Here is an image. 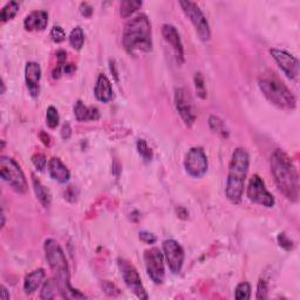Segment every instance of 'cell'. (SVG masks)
<instances>
[{
  "mask_svg": "<svg viewBox=\"0 0 300 300\" xmlns=\"http://www.w3.org/2000/svg\"><path fill=\"white\" fill-rule=\"evenodd\" d=\"M271 174L278 190L288 201L299 200V174L293 161L284 150L276 149L270 161Z\"/></svg>",
  "mask_w": 300,
  "mask_h": 300,
  "instance_id": "cell-1",
  "label": "cell"
},
{
  "mask_svg": "<svg viewBox=\"0 0 300 300\" xmlns=\"http://www.w3.org/2000/svg\"><path fill=\"white\" fill-rule=\"evenodd\" d=\"M45 257L53 272L54 279L59 286V293L66 299H85L86 295L72 287L68 261L62 247L54 239L48 238L44 243Z\"/></svg>",
  "mask_w": 300,
  "mask_h": 300,
  "instance_id": "cell-2",
  "label": "cell"
},
{
  "mask_svg": "<svg viewBox=\"0 0 300 300\" xmlns=\"http://www.w3.org/2000/svg\"><path fill=\"white\" fill-rule=\"evenodd\" d=\"M152 25L144 13L137 14L130 19L125 26L122 43L126 52L136 56L142 53H148L153 48Z\"/></svg>",
  "mask_w": 300,
  "mask_h": 300,
  "instance_id": "cell-3",
  "label": "cell"
},
{
  "mask_svg": "<svg viewBox=\"0 0 300 300\" xmlns=\"http://www.w3.org/2000/svg\"><path fill=\"white\" fill-rule=\"evenodd\" d=\"M250 166L249 153L244 148H237L232 153L225 185V196L232 204L242 202L244 188Z\"/></svg>",
  "mask_w": 300,
  "mask_h": 300,
  "instance_id": "cell-4",
  "label": "cell"
},
{
  "mask_svg": "<svg viewBox=\"0 0 300 300\" xmlns=\"http://www.w3.org/2000/svg\"><path fill=\"white\" fill-rule=\"evenodd\" d=\"M258 86L266 100L281 110L292 111L297 108V99L275 73L266 72L258 79Z\"/></svg>",
  "mask_w": 300,
  "mask_h": 300,
  "instance_id": "cell-5",
  "label": "cell"
},
{
  "mask_svg": "<svg viewBox=\"0 0 300 300\" xmlns=\"http://www.w3.org/2000/svg\"><path fill=\"white\" fill-rule=\"evenodd\" d=\"M0 177L18 194L27 193L28 185L25 174L13 159L2 156L0 159Z\"/></svg>",
  "mask_w": 300,
  "mask_h": 300,
  "instance_id": "cell-6",
  "label": "cell"
},
{
  "mask_svg": "<svg viewBox=\"0 0 300 300\" xmlns=\"http://www.w3.org/2000/svg\"><path fill=\"white\" fill-rule=\"evenodd\" d=\"M179 5H181L186 18L193 24L198 38L202 41L210 40V38H211V29H210L209 22L206 20L204 13L200 9V6L196 3L189 2V0L188 2H179Z\"/></svg>",
  "mask_w": 300,
  "mask_h": 300,
  "instance_id": "cell-7",
  "label": "cell"
},
{
  "mask_svg": "<svg viewBox=\"0 0 300 300\" xmlns=\"http://www.w3.org/2000/svg\"><path fill=\"white\" fill-rule=\"evenodd\" d=\"M118 266L120 272H121L122 279L125 281L126 286L136 295L138 299H148L149 295L145 291V288L142 284L141 276L138 273L137 269L131 264L130 261L123 259V258H119L118 259Z\"/></svg>",
  "mask_w": 300,
  "mask_h": 300,
  "instance_id": "cell-8",
  "label": "cell"
},
{
  "mask_svg": "<svg viewBox=\"0 0 300 300\" xmlns=\"http://www.w3.org/2000/svg\"><path fill=\"white\" fill-rule=\"evenodd\" d=\"M144 264L149 278L154 284H163L166 278V268H164V254L157 247L145 250Z\"/></svg>",
  "mask_w": 300,
  "mask_h": 300,
  "instance_id": "cell-9",
  "label": "cell"
},
{
  "mask_svg": "<svg viewBox=\"0 0 300 300\" xmlns=\"http://www.w3.org/2000/svg\"><path fill=\"white\" fill-rule=\"evenodd\" d=\"M208 157L202 148H191L186 153L184 168L188 175L194 178H201L208 171Z\"/></svg>",
  "mask_w": 300,
  "mask_h": 300,
  "instance_id": "cell-10",
  "label": "cell"
},
{
  "mask_svg": "<svg viewBox=\"0 0 300 300\" xmlns=\"http://www.w3.org/2000/svg\"><path fill=\"white\" fill-rule=\"evenodd\" d=\"M246 194L251 202L265 206V208H272L276 203L275 197L266 189L264 181L258 175H253L251 177L249 185H247Z\"/></svg>",
  "mask_w": 300,
  "mask_h": 300,
  "instance_id": "cell-11",
  "label": "cell"
},
{
  "mask_svg": "<svg viewBox=\"0 0 300 300\" xmlns=\"http://www.w3.org/2000/svg\"><path fill=\"white\" fill-rule=\"evenodd\" d=\"M163 254L170 271L174 275H178L182 271L185 259L184 250L181 244L175 239H167L163 242Z\"/></svg>",
  "mask_w": 300,
  "mask_h": 300,
  "instance_id": "cell-12",
  "label": "cell"
},
{
  "mask_svg": "<svg viewBox=\"0 0 300 300\" xmlns=\"http://www.w3.org/2000/svg\"><path fill=\"white\" fill-rule=\"evenodd\" d=\"M270 54L279 66V68L283 70V73L291 80H297L299 77L300 63L299 60L294 55L288 53L287 51L280 50V48H271Z\"/></svg>",
  "mask_w": 300,
  "mask_h": 300,
  "instance_id": "cell-13",
  "label": "cell"
},
{
  "mask_svg": "<svg viewBox=\"0 0 300 300\" xmlns=\"http://www.w3.org/2000/svg\"><path fill=\"white\" fill-rule=\"evenodd\" d=\"M175 106L185 125L188 127L194 126L196 121V113H195L193 100L184 88L179 87L175 89Z\"/></svg>",
  "mask_w": 300,
  "mask_h": 300,
  "instance_id": "cell-14",
  "label": "cell"
},
{
  "mask_svg": "<svg viewBox=\"0 0 300 300\" xmlns=\"http://www.w3.org/2000/svg\"><path fill=\"white\" fill-rule=\"evenodd\" d=\"M162 35L164 40H166V43L171 47L172 52H174L176 61H177L178 65L184 63V46H183L181 35H179L177 28L171 24H164L162 26Z\"/></svg>",
  "mask_w": 300,
  "mask_h": 300,
  "instance_id": "cell-15",
  "label": "cell"
},
{
  "mask_svg": "<svg viewBox=\"0 0 300 300\" xmlns=\"http://www.w3.org/2000/svg\"><path fill=\"white\" fill-rule=\"evenodd\" d=\"M40 79H41V68L40 65L34 61H29L26 63L25 67V80L27 85L28 92L32 97H38L40 93Z\"/></svg>",
  "mask_w": 300,
  "mask_h": 300,
  "instance_id": "cell-16",
  "label": "cell"
},
{
  "mask_svg": "<svg viewBox=\"0 0 300 300\" xmlns=\"http://www.w3.org/2000/svg\"><path fill=\"white\" fill-rule=\"evenodd\" d=\"M48 24V14L46 11H33L25 18L24 27L28 32L45 31Z\"/></svg>",
  "mask_w": 300,
  "mask_h": 300,
  "instance_id": "cell-17",
  "label": "cell"
},
{
  "mask_svg": "<svg viewBox=\"0 0 300 300\" xmlns=\"http://www.w3.org/2000/svg\"><path fill=\"white\" fill-rule=\"evenodd\" d=\"M94 95H95L97 101L102 103H108L114 99V91H113L111 82L107 75H99L95 87H94Z\"/></svg>",
  "mask_w": 300,
  "mask_h": 300,
  "instance_id": "cell-18",
  "label": "cell"
},
{
  "mask_svg": "<svg viewBox=\"0 0 300 300\" xmlns=\"http://www.w3.org/2000/svg\"><path fill=\"white\" fill-rule=\"evenodd\" d=\"M48 174L51 178H53L55 182L60 184H66L70 179V172L66 164L62 162L59 157H53L48 162Z\"/></svg>",
  "mask_w": 300,
  "mask_h": 300,
  "instance_id": "cell-19",
  "label": "cell"
},
{
  "mask_svg": "<svg viewBox=\"0 0 300 300\" xmlns=\"http://www.w3.org/2000/svg\"><path fill=\"white\" fill-rule=\"evenodd\" d=\"M74 115L78 121H96L100 119V110L96 107H88L82 103V101H77L74 104Z\"/></svg>",
  "mask_w": 300,
  "mask_h": 300,
  "instance_id": "cell-20",
  "label": "cell"
},
{
  "mask_svg": "<svg viewBox=\"0 0 300 300\" xmlns=\"http://www.w3.org/2000/svg\"><path fill=\"white\" fill-rule=\"evenodd\" d=\"M45 278V270L36 269L34 271L26 276L24 281V290L26 294H33L43 284Z\"/></svg>",
  "mask_w": 300,
  "mask_h": 300,
  "instance_id": "cell-21",
  "label": "cell"
},
{
  "mask_svg": "<svg viewBox=\"0 0 300 300\" xmlns=\"http://www.w3.org/2000/svg\"><path fill=\"white\" fill-rule=\"evenodd\" d=\"M32 183H33V189H34L35 196L38 200H39L41 205H43L44 208H48V206L51 205V201H52L50 191L43 185V183L35 177V175H32Z\"/></svg>",
  "mask_w": 300,
  "mask_h": 300,
  "instance_id": "cell-22",
  "label": "cell"
},
{
  "mask_svg": "<svg viewBox=\"0 0 300 300\" xmlns=\"http://www.w3.org/2000/svg\"><path fill=\"white\" fill-rule=\"evenodd\" d=\"M209 126L213 133L219 135L220 137L228 138L229 137V130L225 126V122L222 119L216 115H211L209 118Z\"/></svg>",
  "mask_w": 300,
  "mask_h": 300,
  "instance_id": "cell-23",
  "label": "cell"
},
{
  "mask_svg": "<svg viewBox=\"0 0 300 300\" xmlns=\"http://www.w3.org/2000/svg\"><path fill=\"white\" fill-rule=\"evenodd\" d=\"M143 3L137 2V0H126L120 4V16L122 18H129L131 14L140 10Z\"/></svg>",
  "mask_w": 300,
  "mask_h": 300,
  "instance_id": "cell-24",
  "label": "cell"
},
{
  "mask_svg": "<svg viewBox=\"0 0 300 300\" xmlns=\"http://www.w3.org/2000/svg\"><path fill=\"white\" fill-rule=\"evenodd\" d=\"M59 291L58 283L55 279H50L45 281L40 291V299H54L56 297V292Z\"/></svg>",
  "mask_w": 300,
  "mask_h": 300,
  "instance_id": "cell-25",
  "label": "cell"
},
{
  "mask_svg": "<svg viewBox=\"0 0 300 300\" xmlns=\"http://www.w3.org/2000/svg\"><path fill=\"white\" fill-rule=\"evenodd\" d=\"M19 4L17 2H10L7 3L5 6L3 7L2 13H0V19H2V22H5L12 20V19L17 16L19 12Z\"/></svg>",
  "mask_w": 300,
  "mask_h": 300,
  "instance_id": "cell-26",
  "label": "cell"
},
{
  "mask_svg": "<svg viewBox=\"0 0 300 300\" xmlns=\"http://www.w3.org/2000/svg\"><path fill=\"white\" fill-rule=\"evenodd\" d=\"M85 43V33L81 27H75L69 34V44L75 51H80Z\"/></svg>",
  "mask_w": 300,
  "mask_h": 300,
  "instance_id": "cell-27",
  "label": "cell"
},
{
  "mask_svg": "<svg viewBox=\"0 0 300 300\" xmlns=\"http://www.w3.org/2000/svg\"><path fill=\"white\" fill-rule=\"evenodd\" d=\"M194 84H195V89H196V94L200 99L204 100L206 99V87H205V81L203 75L201 73H196L194 77Z\"/></svg>",
  "mask_w": 300,
  "mask_h": 300,
  "instance_id": "cell-28",
  "label": "cell"
},
{
  "mask_svg": "<svg viewBox=\"0 0 300 300\" xmlns=\"http://www.w3.org/2000/svg\"><path fill=\"white\" fill-rule=\"evenodd\" d=\"M235 298L238 300H249L251 298V285L246 281L238 284L235 290Z\"/></svg>",
  "mask_w": 300,
  "mask_h": 300,
  "instance_id": "cell-29",
  "label": "cell"
},
{
  "mask_svg": "<svg viewBox=\"0 0 300 300\" xmlns=\"http://www.w3.org/2000/svg\"><path fill=\"white\" fill-rule=\"evenodd\" d=\"M59 122H60V116H59L58 109H56V108L53 107V106L48 107L47 110H46V123H47V126L50 127L51 129H54L59 126Z\"/></svg>",
  "mask_w": 300,
  "mask_h": 300,
  "instance_id": "cell-30",
  "label": "cell"
},
{
  "mask_svg": "<svg viewBox=\"0 0 300 300\" xmlns=\"http://www.w3.org/2000/svg\"><path fill=\"white\" fill-rule=\"evenodd\" d=\"M136 148H137V153L140 154V156L145 161V162H150V161L153 160L152 149L149 148L148 143L144 140H138Z\"/></svg>",
  "mask_w": 300,
  "mask_h": 300,
  "instance_id": "cell-31",
  "label": "cell"
},
{
  "mask_svg": "<svg viewBox=\"0 0 300 300\" xmlns=\"http://www.w3.org/2000/svg\"><path fill=\"white\" fill-rule=\"evenodd\" d=\"M51 38L56 44L62 43V41H65L66 39L65 29H63L61 26H54V27L51 29Z\"/></svg>",
  "mask_w": 300,
  "mask_h": 300,
  "instance_id": "cell-32",
  "label": "cell"
},
{
  "mask_svg": "<svg viewBox=\"0 0 300 300\" xmlns=\"http://www.w3.org/2000/svg\"><path fill=\"white\" fill-rule=\"evenodd\" d=\"M32 162L34 164V167L36 168L38 171H44L46 169L47 166V160L45 157L44 154H34L32 157Z\"/></svg>",
  "mask_w": 300,
  "mask_h": 300,
  "instance_id": "cell-33",
  "label": "cell"
},
{
  "mask_svg": "<svg viewBox=\"0 0 300 300\" xmlns=\"http://www.w3.org/2000/svg\"><path fill=\"white\" fill-rule=\"evenodd\" d=\"M268 292H269L268 283H266L265 279H260L259 283H258V288H257V299H268Z\"/></svg>",
  "mask_w": 300,
  "mask_h": 300,
  "instance_id": "cell-34",
  "label": "cell"
},
{
  "mask_svg": "<svg viewBox=\"0 0 300 300\" xmlns=\"http://www.w3.org/2000/svg\"><path fill=\"white\" fill-rule=\"evenodd\" d=\"M102 288L108 295H110V297H116V295L120 294L119 288L116 287L114 284H111L110 281H104L102 284Z\"/></svg>",
  "mask_w": 300,
  "mask_h": 300,
  "instance_id": "cell-35",
  "label": "cell"
},
{
  "mask_svg": "<svg viewBox=\"0 0 300 300\" xmlns=\"http://www.w3.org/2000/svg\"><path fill=\"white\" fill-rule=\"evenodd\" d=\"M278 243L281 247H284L285 250H292L293 249V243L291 239L287 238V236L285 234H279L278 236Z\"/></svg>",
  "mask_w": 300,
  "mask_h": 300,
  "instance_id": "cell-36",
  "label": "cell"
},
{
  "mask_svg": "<svg viewBox=\"0 0 300 300\" xmlns=\"http://www.w3.org/2000/svg\"><path fill=\"white\" fill-rule=\"evenodd\" d=\"M140 239L143 243L145 244H152L156 243V236L153 235L152 232H148V231H141L140 232Z\"/></svg>",
  "mask_w": 300,
  "mask_h": 300,
  "instance_id": "cell-37",
  "label": "cell"
},
{
  "mask_svg": "<svg viewBox=\"0 0 300 300\" xmlns=\"http://www.w3.org/2000/svg\"><path fill=\"white\" fill-rule=\"evenodd\" d=\"M56 60H58V67H63L66 66V61H67V52L63 50H60L56 52Z\"/></svg>",
  "mask_w": 300,
  "mask_h": 300,
  "instance_id": "cell-38",
  "label": "cell"
},
{
  "mask_svg": "<svg viewBox=\"0 0 300 300\" xmlns=\"http://www.w3.org/2000/svg\"><path fill=\"white\" fill-rule=\"evenodd\" d=\"M80 13L85 18H91L93 14V7L87 3H81L80 5Z\"/></svg>",
  "mask_w": 300,
  "mask_h": 300,
  "instance_id": "cell-39",
  "label": "cell"
},
{
  "mask_svg": "<svg viewBox=\"0 0 300 300\" xmlns=\"http://www.w3.org/2000/svg\"><path fill=\"white\" fill-rule=\"evenodd\" d=\"M70 136H72V127H70L68 122H67L62 126V128H61V137H62V140L67 141V140H69Z\"/></svg>",
  "mask_w": 300,
  "mask_h": 300,
  "instance_id": "cell-40",
  "label": "cell"
},
{
  "mask_svg": "<svg viewBox=\"0 0 300 300\" xmlns=\"http://www.w3.org/2000/svg\"><path fill=\"white\" fill-rule=\"evenodd\" d=\"M77 197H78L77 189H75L74 186H69L65 193V198L69 202H75L77 201Z\"/></svg>",
  "mask_w": 300,
  "mask_h": 300,
  "instance_id": "cell-41",
  "label": "cell"
},
{
  "mask_svg": "<svg viewBox=\"0 0 300 300\" xmlns=\"http://www.w3.org/2000/svg\"><path fill=\"white\" fill-rule=\"evenodd\" d=\"M40 140L44 143V145H46V147H50L51 145V137L48 136L46 133H44V131H41L40 133Z\"/></svg>",
  "mask_w": 300,
  "mask_h": 300,
  "instance_id": "cell-42",
  "label": "cell"
},
{
  "mask_svg": "<svg viewBox=\"0 0 300 300\" xmlns=\"http://www.w3.org/2000/svg\"><path fill=\"white\" fill-rule=\"evenodd\" d=\"M75 70H77V67H75L73 63H70V65H66L65 67H63V72H65L66 74H73Z\"/></svg>",
  "mask_w": 300,
  "mask_h": 300,
  "instance_id": "cell-43",
  "label": "cell"
},
{
  "mask_svg": "<svg viewBox=\"0 0 300 300\" xmlns=\"http://www.w3.org/2000/svg\"><path fill=\"white\" fill-rule=\"evenodd\" d=\"M0 299H3V300L10 299V294H9V292H7V288L5 286H2V293H0Z\"/></svg>",
  "mask_w": 300,
  "mask_h": 300,
  "instance_id": "cell-44",
  "label": "cell"
}]
</instances>
